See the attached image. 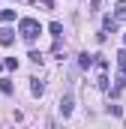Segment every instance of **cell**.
Segmentation results:
<instances>
[{"label": "cell", "mask_w": 126, "mask_h": 129, "mask_svg": "<svg viewBox=\"0 0 126 129\" xmlns=\"http://www.w3.org/2000/svg\"><path fill=\"white\" fill-rule=\"evenodd\" d=\"M30 90H33V96H42V90H45V84H42L39 78H33V81H30Z\"/></svg>", "instance_id": "cell-7"}, {"label": "cell", "mask_w": 126, "mask_h": 129, "mask_svg": "<svg viewBox=\"0 0 126 129\" xmlns=\"http://www.w3.org/2000/svg\"><path fill=\"white\" fill-rule=\"evenodd\" d=\"M96 84H99L102 90H108V78H105V75H99V78H96Z\"/></svg>", "instance_id": "cell-14"}, {"label": "cell", "mask_w": 126, "mask_h": 129, "mask_svg": "<svg viewBox=\"0 0 126 129\" xmlns=\"http://www.w3.org/2000/svg\"><path fill=\"white\" fill-rule=\"evenodd\" d=\"M3 66H6V69H18V57H6Z\"/></svg>", "instance_id": "cell-12"}, {"label": "cell", "mask_w": 126, "mask_h": 129, "mask_svg": "<svg viewBox=\"0 0 126 129\" xmlns=\"http://www.w3.org/2000/svg\"><path fill=\"white\" fill-rule=\"evenodd\" d=\"M99 6H102V0H90V9H93V12L99 9Z\"/></svg>", "instance_id": "cell-16"}, {"label": "cell", "mask_w": 126, "mask_h": 129, "mask_svg": "<svg viewBox=\"0 0 126 129\" xmlns=\"http://www.w3.org/2000/svg\"><path fill=\"white\" fill-rule=\"evenodd\" d=\"M78 63H81V69H90L96 60H93V54H81V57H78Z\"/></svg>", "instance_id": "cell-8"}, {"label": "cell", "mask_w": 126, "mask_h": 129, "mask_svg": "<svg viewBox=\"0 0 126 129\" xmlns=\"http://www.w3.org/2000/svg\"><path fill=\"white\" fill-rule=\"evenodd\" d=\"M114 30H117V18H111V15H108V18L102 21V33H114Z\"/></svg>", "instance_id": "cell-4"}, {"label": "cell", "mask_w": 126, "mask_h": 129, "mask_svg": "<svg viewBox=\"0 0 126 129\" xmlns=\"http://www.w3.org/2000/svg\"><path fill=\"white\" fill-rule=\"evenodd\" d=\"M48 33H51L54 39H60V36H63V24H57V21H51V24H48Z\"/></svg>", "instance_id": "cell-6"}, {"label": "cell", "mask_w": 126, "mask_h": 129, "mask_svg": "<svg viewBox=\"0 0 126 129\" xmlns=\"http://www.w3.org/2000/svg\"><path fill=\"white\" fill-rule=\"evenodd\" d=\"M123 45H126V36H123Z\"/></svg>", "instance_id": "cell-17"}, {"label": "cell", "mask_w": 126, "mask_h": 129, "mask_svg": "<svg viewBox=\"0 0 126 129\" xmlns=\"http://www.w3.org/2000/svg\"><path fill=\"white\" fill-rule=\"evenodd\" d=\"M0 90H3L6 96H12V90H15V84H12L9 78H3V81H0Z\"/></svg>", "instance_id": "cell-9"}, {"label": "cell", "mask_w": 126, "mask_h": 129, "mask_svg": "<svg viewBox=\"0 0 126 129\" xmlns=\"http://www.w3.org/2000/svg\"><path fill=\"white\" fill-rule=\"evenodd\" d=\"M114 18H117V21H126V0H120V3L114 6Z\"/></svg>", "instance_id": "cell-5"}, {"label": "cell", "mask_w": 126, "mask_h": 129, "mask_svg": "<svg viewBox=\"0 0 126 129\" xmlns=\"http://www.w3.org/2000/svg\"><path fill=\"white\" fill-rule=\"evenodd\" d=\"M0 21H15V9H0Z\"/></svg>", "instance_id": "cell-10"}, {"label": "cell", "mask_w": 126, "mask_h": 129, "mask_svg": "<svg viewBox=\"0 0 126 129\" xmlns=\"http://www.w3.org/2000/svg\"><path fill=\"white\" fill-rule=\"evenodd\" d=\"M12 42H15V30H9V27H3V30H0V45H6V48H9Z\"/></svg>", "instance_id": "cell-3"}, {"label": "cell", "mask_w": 126, "mask_h": 129, "mask_svg": "<svg viewBox=\"0 0 126 129\" xmlns=\"http://www.w3.org/2000/svg\"><path fill=\"white\" fill-rule=\"evenodd\" d=\"M39 6H45V9H54V0H36Z\"/></svg>", "instance_id": "cell-15"}, {"label": "cell", "mask_w": 126, "mask_h": 129, "mask_svg": "<svg viewBox=\"0 0 126 129\" xmlns=\"http://www.w3.org/2000/svg\"><path fill=\"white\" fill-rule=\"evenodd\" d=\"M117 66H120V69H126V48H120V51H117Z\"/></svg>", "instance_id": "cell-11"}, {"label": "cell", "mask_w": 126, "mask_h": 129, "mask_svg": "<svg viewBox=\"0 0 126 129\" xmlns=\"http://www.w3.org/2000/svg\"><path fill=\"white\" fill-rule=\"evenodd\" d=\"M18 33H21V39H24V42H33V39L42 33V27H39V21H36V18H21V21H18Z\"/></svg>", "instance_id": "cell-1"}, {"label": "cell", "mask_w": 126, "mask_h": 129, "mask_svg": "<svg viewBox=\"0 0 126 129\" xmlns=\"http://www.w3.org/2000/svg\"><path fill=\"white\" fill-rule=\"evenodd\" d=\"M72 105H75V102H72V96H69V93H66V96H60V114H63V117H69V114H72Z\"/></svg>", "instance_id": "cell-2"}, {"label": "cell", "mask_w": 126, "mask_h": 129, "mask_svg": "<svg viewBox=\"0 0 126 129\" xmlns=\"http://www.w3.org/2000/svg\"><path fill=\"white\" fill-rule=\"evenodd\" d=\"M108 114H114V117H120V114H123V108H120V105H108Z\"/></svg>", "instance_id": "cell-13"}]
</instances>
